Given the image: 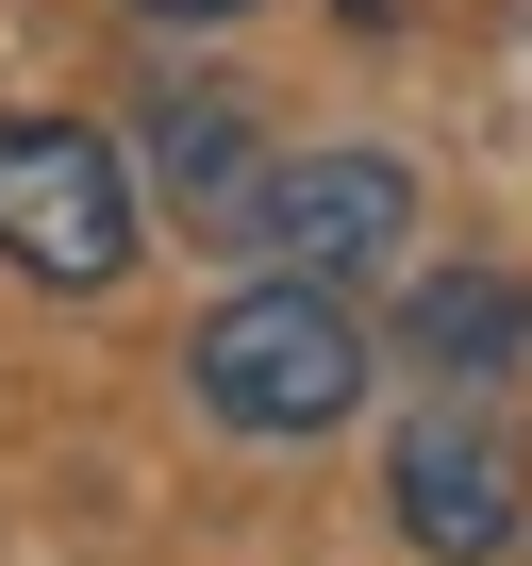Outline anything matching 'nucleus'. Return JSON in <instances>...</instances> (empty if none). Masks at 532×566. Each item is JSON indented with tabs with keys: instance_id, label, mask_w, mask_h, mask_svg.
I'll use <instances>...</instances> for the list:
<instances>
[{
	"instance_id": "obj_2",
	"label": "nucleus",
	"mask_w": 532,
	"mask_h": 566,
	"mask_svg": "<svg viewBox=\"0 0 532 566\" xmlns=\"http://www.w3.org/2000/svg\"><path fill=\"white\" fill-rule=\"evenodd\" d=\"M0 266H18V283H67V301H100V283L134 266V167H117V134H84V117H0Z\"/></svg>"
},
{
	"instance_id": "obj_6",
	"label": "nucleus",
	"mask_w": 532,
	"mask_h": 566,
	"mask_svg": "<svg viewBox=\"0 0 532 566\" xmlns=\"http://www.w3.org/2000/svg\"><path fill=\"white\" fill-rule=\"evenodd\" d=\"M400 350L433 384H515L532 367V283L515 266H433L416 301H400Z\"/></svg>"
},
{
	"instance_id": "obj_3",
	"label": "nucleus",
	"mask_w": 532,
	"mask_h": 566,
	"mask_svg": "<svg viewBox=\"0 0 532 566\" xmlns=\"http://www.w3.org/2000/svg\"><path fill=\"white\" fill-rule=\"evenodd\" d=\"M400 233H416V167L400 150H284L233 250L300 266V283H366V266H400Z\"/></svg>"
},
{
	"instance_id": "obj_5",
	"label": "nucleus",
	"mask_w": 532,
	"mask_h": 566,
	"mask_svg": "<svg viewBox=\"0 0 532 566\" xmlns=\"http://www.w3.org/2000/svg\"><path fill=\"white\" fill-rule=\"evenodd\" d=\"M150 184L183 200L200 250H233L249 200H266V167H249V101H233V84H150Z\"/></svg>"
},
{
	"instance_id": "obj_7",
	"label": "nucleus",
	"mask_w": 532,
	"mask_h": 566,
	"mask_svg": "<svg viewBox=\"0 0 532 566\" xmlns=\"http://www.w3.org/2000/svg\"><path fill=\"white\" fill-rule=\"evenodd\" d=\"M134 18H167V34H216V18H249V0H134Z\"/></svg>"
},
{
	"instance_id": "obj_4",
	"label": "nucleus",
	"mask_w": 532,
	"mask_h": 566,
	"mask_svg": "<svg viewBox=\"0 0 532 566\" xmlns=\"http://www.w3.org/2000/svg\"><path fill=\"white\" fill-rule=\"evenodd\" d=\"M383 500H400V549H433V566H482V549H515V500H532V467H515V433L499 417H400V450H383Z\"/></svg>"
},
{
	"instance_id": "obj_8",
	"label": "nucleus",
	"mask_w": 532,
	"mask_h": 566,
	"mask_svg": "<svg viewBox=\"0 0 532 566\" xmlns=\"http://www.w3.org/2000/svg\"><path fill=\"white\" fill-rule=\"evenodd\" d=\"M350 18H366V34H383V18H416V0H350Z\"/></svg>"
},
{
	"instance_id": "obj_1",
	"label": "nucleus",
	"mask_w": 532,
	"mask_h": 566,
	"mask_svg": "<svg viewBox=\"0 0 532 566\" xmlns=\"http://www.w3.org/2000/svg\"><path fill=\"white\" fill-rule=\"evenodd\" d=\"M366 317H350V283H300V266H266V283H233V301L183 334V384H200V417L216 433H266V450H300V433H333L350 400H366Z\"/></svg>"
}]
</instances>
